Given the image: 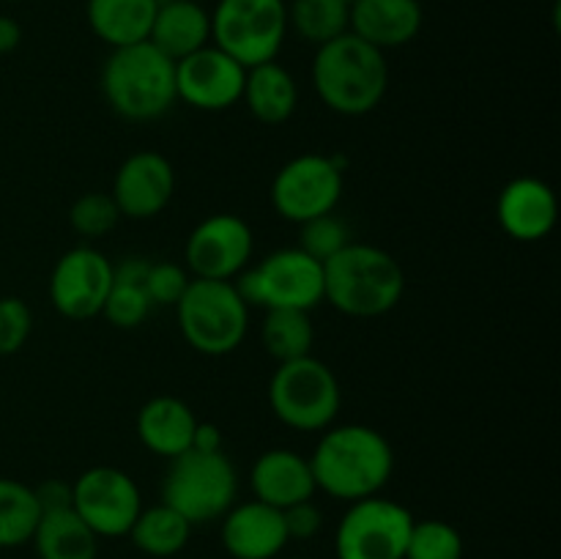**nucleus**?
Segmentation results:
<instances>
[{"mask_svg": "<svg viewBox=\"0 0 561 559\" xmlns=\"http://www.w3.org/2000/svg\"><path fill=\"white\" fill-rule=\"evenodd\" d=\"M348 244H351L348 225H345L340 217H334V212L321 214V217L301 223L299 250H305L307 255L316 258V261L327 263L329 258L337 255V252Z\"/></svg>", "mask_w": 561, "mask_h": 559, "instance_id": "nucleus-32", "label": "nucleus"}, {"mask_svg": "<svg viewBox=\"0 0 561 559\" xmlns=\"http://www.w3.org/2000/svg\"><path fill=\"white\" fill-rule=\"evenodd\" d=\"M247 307L263 310H316L323 301V263L299 247H285L247 266L230 280Z\"/></svg>", "mask_w": 561, "mask_h": 559, "instance_id": "nucleus-8", "label": "nucleus"}, {"mask_svg": "<svg viewBox=\"0 0 561 559\" xmlns=\"http://www.w3.org/2000/svg\"><path fill=\"white\" fill-rule=\"evenodd\" d=\"M36 491V502L42 513H53V510H69L71 507V482L66 480H44L42 486L33 488Z\"/></svg>", "mask_w": 561, "mask_h": 559, "instance_id": "nucleus-37", "label": "nucleus"}, {"mask_svg": "<svg viewBox=\"0 0 561 559\" xmlns=\"http://www.w3.org/2000/svg\"><path fill=\"white\" fill-rule=\"evenodd\" d=\"M405 294L403 266L392 252L351 241L323 263V301L351 318L392 312Z\"/></svg>", "mask_w": 561, "mask_h": 559, "instance_id": "nucleus-3", "label": "nucleus"}, {"mask_svg": "<svg viewBox=\"0 0 561 559\" xmlns=\"http://www.w3.org/2000/svg\"><path fill=\"white\" fill-rule=\"evenodd\" d=\"M255 236L239 214H211L195 225L184 247L186 272L201 280H236L252 261Z\"/></svg>", "mask_w": 561, "mask_h": 559, "instance_id": "nucleus-13", "label": "nucleus"}, {"mask_svg": "<svg viewBox=\"0 0 561 559\" xmlns=\"http://www.w3.org/2000/svg\"><path fill=\"white\" fill-rule=\"evenodd\" d=\"M241 102L247 104L255 121L266 126H279L299 107V85L283 64L268 60V64L247 69Z\"/></svg>", "mask_w": 561, "mask_h": 559, "instance_id": "nucleus-24", "label": "nucleus"}, {"mask_svg": "<svg viewBox=\"0 0 561 559\" xmlns=\"http://www.w3.org/2000/svg\"><path fill=\"white\" fill-rule=\"evenodd\" d=\"M288 36L285 0H217L211 11V44L244 69L277 60Z\"/></svg>", "mask_w": 561, "mask_h": 559, "instance_id": "nucleus-9", "label": "nucleus"}, {"mask_svg": "<svg viewBox=\"0 0 561 559\" xmlns=\"http://www.w3.org/2000/svg\"><path fill=\"white\" fill-rule=\"evenodd\" d=\"M422 22L420 0H354L348 5V31L381 53L414 42Z\"/></svg>", "mask_w": 561, "mask_h": 559, "instance_id": "nucleus-19", "label": "nucleus"}, {"mask_svg": "<svg viewBox=\"0 0 561 559\" xmlns=\"http://www.w3.org/2000/svg\"><path fill=\"white\" fill-rule=\"evenodd\" d=\"M33 546L38 559H96L99 537L75 510H53L42 513Z\"/></svg>", "mask_w": 561, "mask_h": 559, "instance_id": "nucleus-25", "label": "nucleus"}, {"mask_svg": "<svg viewBox=\"0 0 561 559\" xmlns=\"http://www.w3.org/2000/svg\"><path fill=\"white\" fill-rule=\"evenodd\" d=\"M190 280L192 274L186 272L181 263L159 261V263H151L142 288H146L148 299H151L153 307H175L181 296H184Z\"/></svg>", "mask_w": 561, "mask_h": 559, "instance_id": "nucleus-34", "label": "nucleus"}, {"mask_svg": "<svg viewBox=\"0 0 561 559\" xmlns=\"http://www.w3.org/2000/svg\"><path fill=\"white\" fill-rule=\"evenodd\" d=\"M496 219L510 239L535 244L551 236L559 219L557 192L535 175H518L510 181L496 201Z\"/></svg>", "mask_w": 561, "mask_h": 559, "instance_id": "nucleus-17", "label": "nucleus"}, {"mask_svg": "<svg viewBox=\"0 0 561 559\" xmlns=\"http://www.w3.org/2000/svg\"><path fill=\"white\" fill-rule=\"evenodd\" d=\"M159 0H88L85 20L93 36L107 47H129L148 42Z\"/></svg>", "mask_w": 561, "mask_h": 559, "instance_id": "nucleus-23", "label": "nucleus"}, {"mask_svg": "<svg viewBox=\"0 0 561 559\" xmlns=\"http://www.w3.org/2000/svg\"><path fill=\"white\" fill-rule=\"evenodd\" d=\"M22 42V27L14 16L0 14V55H9L20 47Z\"/></svg>", "mask_w": 561, "mask_h": 559, "instance_id": "nucleus-40", "label": "nucleus"}, {"mask_svg": "<svg viewBox=\"0 0 561 559\" xmlns=\"http://www.w3.org/2000/svg\"><path fill=\"white\" fill-rule=\"evenodd\" d=\"M268 409L299 433H323L337 420L343 406V389L327 362L316 356L279 362L268 381Z\"/></svg>", "mask_w": 561, "mask_h": 559, "instance_id": "nucleus-6", "label": "nucleus"}, {"mask_svg": "<svg viewBox=\"0 0 561 559\" xmlns=\"http://www.w3.org/2000/svg\"><path fill=\"white\" fill-rule=\"evenodd\" d=\"M239 493V475L233 460L219 453H186L170 458L162 480V502L184 515L192 526L217 521L233 507Z\"/></svg>", "mask_w": 561, "mask_h": 559, "instance_id": "nucleus-7", "label": "nucleus"}, {"mask_svg": "<svg viewBox=\"0 0 561 559\" xmlns=\"http://www.w3.org/2000/svg\"><path fill=\"white\" fill-rule=\"evenodd\" d=\"M148 42L170 60L186 58L211 44V11L201 0H159Z\"/></svg>", "mask_w": 561, "mask_h": 559, "instance_id": "nucleus-22", "label": "nucleus"}, {"mask_svg": "<svg viewBox=\"0 0 561 559\" xmlns=\"http://www.w3.org/2000/svg\"><path fill=\"white\" fill-rule=\"evenodd\" d=\"M285 5L288 31H296L316 47L348 33V5L343 0H290Z\"/></svg>", "mask_w": 561, "mask_h": 559, "instance_id": "nucleus-29", "label": "nucleus"}, {"mask_svg": "<svg viewBox=\"0 0 561 559\" xmlns=\"http://www.w3.org/2000/svg\"><path fill=\"white\" fill-rule=\"evenodd\" d=\"M343 197V164L329 153H301L285 162L272 181V206L288 223L332 214Z\"/></svg>", "mask_w": 561, "mask_h": 559, "instance_id": "nucleus-11", "label": "nucleus"}, {"mask_svg": "<svg viewBox=\"0 0 561 559\" xmlns=\"http://www.w3.org/2000/svg\"><path fill=\"white\" fill-rule=\"evenodd\" d=\"M310 466L318 491L351 504L376 497L392 480L394 449L376 427L348 422L321 433Z\"/></svg>", "mask_w": 561, "mask_h": 559, "instance_id": "nucleus-1", "label": "nucleus"}, {"mask_svg": "<svg viewBox=\"0 0 561 559\" xmlns=\"http://www.w3.org/2000/svg\"><path fill=\"white\" fill-rule=\"evenodd\" d=\"M283 515H285V529H288L290 540H310V537H316L323 526V513L316 507L312 499L283 510Z\"/></svg>", "mask_w": 561, "mask_h": 559, "instance_id": "nucleus-36", "label": "nucleus"}, {"mask_svg": "<svg viewBox=\"0 0 561 559\" xmlns=\"http://www.w3.org/2000/svg\"><path fill=\"white\" fill-rule=\"evenodd\" d=\"M343 3H345V5H351V3H354V0H343Z\"/></svg>", "mask_w": 561, "mask_h": 559, "instance_id": "nucleus-41", "label": "nucleus"}, {"mask_svg": "<svg viewBox=\"0 0 561 559\" xmlns=\"http://www.w3.org/2000/svg\"><path fill=\"white\" fill-rule=\"evenodd\" d=\"M71 510L99 540L124 537L142 510L140 488L118 466H91L71 482Z\"/></svg>", "mask_w": 561, "mask_h": 559, "instance_id": "nucleus-12", "label": "nucleus"}, {"mask_svg": "<svg viewBox=\"0 0 561 559\" xmlns=\"http://www.w3.org/2000/svg\"><path fill=\"white\" fill-rule=\"evenodd\" d=\"M405 559H463V537L442 518H414Z\"/></svg>", "mask_w": 561, "mask_h": 559, "instance_id": "nucleus-30", "label": "nucleus"}, {"mask_svg": "<svg viewBox=\"0 0 561 559\" xmlns=\"http://www.w3.org/2000/svg\"><path fill=\"white\" fill-rule=\"evenodd\" d=\"M33 329V312L20 296L0 299V356H11L27 343Z\"/></svg>", "mask_w": 561, "mask_h": 559, "instance_id": "nucleus-35", "label": "nucleus"}, {"mask_svg": "<svg viewBox=\"0 0 561 559\" xmlns=\"http://www.w3.org/2000/svg\"><path fill=\"white\" fill-rule=\"evenodd\" d=\"M42 507L36 491L14 477H0V548H16L33 540Z\"/></svg>", "mask_w": 561, "mask_h": 559, "instance_id": "nucleus-28", "label": "nucleus"}, {"mask_svg": "<svg viewBox=\"0 0 561 559\" xmlns=\"http://www.w3.org/2000/svg\"><path fill=\"white\" fill-rule=\"evenodd\" d=\"M175 192V170L159 151H137L121 162L113 179L115 206L121 217L153 219L170 206Z\"/></svg>", "mask_w": 561, "mask_h": 559, "instance_id": "nucleus-16", "label": "nucleus"}, {"mask_svg": "<svg viewBox=\"0 0 561 559\" xmlns=\"http://www.w3.org/2000/svg\"><path fill=\"white\" fill-rule=\"evenodd\" d=\"M190 449H201V453H219L222 449V433L211 422H197L195 438H192Z\"/></svg>", "mask_w": 561, "mask_h": 559, "instance_id": "nucleus-39", "label": "nucleus"}, {"mask_svg": "<svg viewBox=\"0 0 561 559\" xmlns=\"http://www.w3.org/2000/svg\"><path fill=\"white\" fill-rule=\"evenodd\" d=\"M113 288V261L93 247H71L58 258L49 274V301L71 321L102 316Z\"/></svg>", "mask_w": 561, "mask_h": 559, "instance_id": "nucleus-14", "label": "nucleus"}, {"mask_svg": "<svg viewBox=\"0 0 561 559\" xmlns=\"http://www.w3.org/2000/svg\"><path fill=\"white\" fill-rule=\"evenodd\" d=\"M102 93L121 118H162L179 102L175 60L159 53L151 42L113 49L102 66Z\"/></svg>", "mask_w": 561, "mask_h": 559, "instance_id": "nucleus-4", "label": "nucleus"}, {"mask_svg": "<svg viewBox=\"0 0 561 559\" xmlns=\"http://www.w3.org/2000/svg\"><path fill=\"white\" fill-rule=\"evenodd\" d=\"M219 537L233 559H274L290 543L283 510L257 499L233 504L222 515Z\"/></svg>", "mask_w": 561, "mask_h": 559, "instance_id": "nucleus-18", "label": "nucleus"}, {"mask_svg": "<svg viewBox=\"0 0 561 559\" xmlns=\"http://www.w3.org/2000/svg\"><path fill=\"white\" fill-rule=\"evenodd\" d=\"M179 329L203 356H228L244 343L250 307L230 280L192 277L175 305Z\"/></svg>", "mask_w": 561, "mask_h": 559, "instance_id": "nucleus-5", "label": "nucleus"}, {"mask_svg": "<svg viewBox=\"0 0 561 559\" xmlns=\"http://www.w3.org/2000/svg\"><path fill=\"white\" fill-rule=\"evenodd\" d=\"M118 219L121 212L110 192H88V195L77 197L69 208L71 228L85 239H102L118 225Z\"/></svg>", "mask_w": 561, "mask_h": 559, "instance_id": "nucleus-31", "label": "nucleus"}, {"mask_svg": "<svg viewBox=\"0 0 561 559\" xmlns=\"http://www.w3.org/2000/svg\"><path fill=\"white\" fill-rule=\"evenodd\" d=\"M312 88L332 113L359 118L383 102L389 88L387 53L354 33L321 44L312 58Z\"/></svg>", "mask_w": 561, "mask_h": 559, "instance_id": "nucleus-2", "label": "nucleus"}, {"mask_svg": "<svg viewBox=\"0 0 561 559\" xmlns=\"http://www.w3.org/2000/svg\"><path fill=\"white\" fill-rule=\"evenodd\" d=\"M5 3H16V0H5Z\"/></svg>", "mask_w": 561, "mask_h": 559, "instance_id": "nucleus-42", "label": "nucleus"}, {"mask_svg": "<svg viewBox=\"0 0 561 559\" xmlns=\"http://www.w3.org/2000/svg\"><path fill=\"white\" fill-rule=\"evenodd\" d=\"M414 515L394 499L376 497L351 502L334 532L337 559H405Z\"/></svg>", "mask_w": 561, "mask_h": 559, "instance_id": "nucleus-10", "label": "nucleus"}, {"mask_svg": "<svg viewBox=\"0 0 561 559\" xmlns=\"http://www.w3.org/2000/svg\"><path fill=\"white\" fill-rule=\"evenodd\" d=\"M190 521L181 513H175L173 507H168L164 502L153 504V507H142L129 529L135 548H140L142 554L157 559H168L184 551L186 543H190Z\"/></svg>", "mask_w": 561, "mask_h": 559, "instance_id": "nucleus-26", "label": "nucleus"}, {"mask_svg": "<svg viewBox=\"0 0 561 559\" xmlns=\"http://www.w3.org/2000/svg\"><path fill=\"white\" fill-rule=\"evenodd\" d=\"M197 422L201 420L190 403L173 398V395H157L137 411L135 431L142 447L151 449L159 458L170 460L192 447Z\"/></svg>", "mask_w": 561, "mask_h": 559, "instance_id": "nucleus-21", "label": "nucleus"}, {"mask_svg": "<svg viewBox=\"0 0 561 559\" xmlns=\"http://www.w3.org/2000/svg\"><path fill=\"white\" fill-rule=\"evenodd\" d=\"M551 3H559V0H551Z\"/></svg>", "mask_w": 561, "mask_h": 559, "instance_id": "nucleus-43", "label": "nucleus"}, {"mask_svg": "<svg viewBox=\"0 0 561 559\" xmlns=\"http://www.w3.org/2000/svg\"><path fill=\"white\" fill-rule=\"evenodd\" d=\"M247 69L217 44L175 60V96L203 113H222L241 102Z\"/></svg>", "mask_w": 561, "mask_h": 559, "instance_id": "nucleus-15", "label": "nucleus"}, {"mask_svg": "<svg viewBox=\"0 0 561 559\" xmlns=\"http://www.w3.org/2000/svg\"><path fill=\"white\" fill-rule=\"evenodd\" d=\"M153 305L148 299L142 285L131 283H115L110 288L107 301L102 307V316L113 323L115 329H137L148 316H151Z\"/></svg>", "mask_w": 561, "mask_h": 559, "instance_id": "nucleus-33", "label": "nucleus"}, {"mask_svg": "<svg viewBox=\"0 0 561 559\" xmlns=\"http://www.w3.org/2000/svg\"><path fill=\"white\" fill-rule=\"evenodd\" d=\"M151 269V261L142 255H126L124 261L113 263V280L115 283H131L146 285V274Z\"/></svg>", "mask_w": 561, "mask_h": 559, "instance_id": "nucleus-38", "label": "nucleus"}, {"mask_svg": "<svg viewBox=\"0 0 561 559\" xmlns=\"http://www.w3.org/2000/svg\"><path fill=\"white\" fill-rule=\"evenodd\" d=\"M250 486L257 502H266L277 510H288L294 504L307 502L318 491L310 458L288 447L266 449L252 464Z\"/></svg>", "mask_w": 561, "mask_h": 559, "instance_id": "nucleus-20", "label": "nucleus"}, {"mask_svg": "<svg viewBox=\"0 0 561 559\" xmlns=\"http://www.w3.org/2000/svg\"><path fill=\"white\" fill-rule=\"evenodd\" d=\"M263 349L272 360L290 362L312 354L316 329H312L310 312L305 310H266L261 327Z\"/></svg>", "mask_w": 561, "mask_h": 559, "instance_id": "nucleus-27", "label": "nucleus"}]
</instances>
